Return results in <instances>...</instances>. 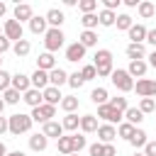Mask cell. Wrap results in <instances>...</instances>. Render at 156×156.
Returning a JSON list of instances; mask_svg holds the SVG:
<instances>
[{
	"mask_svg": "<svg viewBox=\"0 0 156 156\" xmlns=\"http://www.w3.org/2000/svg\"><path fill=\"white\" fill-rule=\"evenodd\" d=\"M63 39H66V37H63L61 29H51V27H49L46 34H44V46H46V51H49V54L58 51V49L63 46Z\"/></svg>",
	"mask_w": 156,
	"mask_h": 156,
	"instance_id": "4",
	"label": "cell"
},
{
	"mask_svg": "<svg viewBox=\"0 0 156 156\" xmlns=\"http://www.w3.org/2000/svg\"><path fill=\"white\" fill-rule=\"evenodd\" d=\"M56 146H58V151H61V154H66V156H68V154H73V144H71V136H61V139L56 141Z\"/></svg>",
	"mask_w": 156,
	"mask_h": 156,
	"instance_id": "40",
	"label": "cell"
},
{
	"mask_svg": "<svg viewBox=\"0 0 156 156\" xmlns=\"http://www.w3.org/2000/svg\"><path fill=\"white\" fill-rule=\"evenodd\" d=\"M124 5H127V7H136L139 2H136V0H124Z\"/></svg>",
	"mask_w": 156,
	"mask_h": 156,
	"instance_id": "55",
	"label": "cell"
},
{
	"mask_svg": "<svg viewBox=\"0 0 156 156\" xmlns=\"http://www.w3.org/2000/svg\"><path fill=\"white\" fill-rule=\"evenodd\" d=\"M41 134H44L46 139H49V136H56V139H61V136H63V127H61L58 122H54V119H51V122H46V124H44Z\"/></svg>",
	"mask_w": 156,
	"mask_h": 156,
	"instance_id": "21",
	"label": "cell"
},
{
	"mask_svg": "<svg viewBox=\"0 0 156 156\" xmlns=\"http://www.w3.org/2000/svg\"><path fill=\"white\" fill-rule=\"evenodd\" d=\"M80 76H83V80H93V78H98V71H95L93 63H85V66L80 68Z\"/></svg>",
	"mask_w": 156,
	"mask_h": 156,
	"instance_id": "42",
	"label": "cell"
},
{
	"mask_svg": "<svg viewBox=\"0 0 156 156\" xmlns=\"http://www.w3.org/2000/svg\"><path fill=\"white\" fill-rule=\"evenodd\" d=\"M7 49H10V39H7L5 34H2V37H0V56H2V54H5Z\"/></svg>",
	"mask_w": 156,
	"mask_h": 156,
	"instance_id": "49",
	"label": "cell"
},
{
	"mask_svg": "<svg viewBox=\"0 0 156 156\" xmlns=\"http://www.w3.org/2000/svg\"><path fill=\"white\" fill-rule=\"evenodd\" d=\"M124 51H127V56H129L132 61H139V58H144V54H146L144 44H132V41L127 44V49H124Z\"/></svg>",
	"mask_w": 156,
	"mask_h": 156,
	"instance_id": "23",
	"label": "cell"
},
{
	"mask_svg": "<svg viewBox=\"0 0 156 156\" xmlns=\"http://www.w3.org/2000/svg\"><path fill=\"white\" fill-rule=\"evenodd\" d=\"M136 12H139L144 20H149V17H154L156 5H154V2H149V0H144V2H139V5H136Z\"/></svg>",
	"mask_w": 156,
	"mask_h": 156,
	"instance_id": "30",
	"label": "cell"
},
{
	"mask_svg": "<svg viewBox=\"0 0 156 156\" xmlns=\"http://www.w3.org/2000/svg\"><path fill=\"white\" fill-rule=\"evenodd\" d=\"M10 78H12V76H10L7 71H2V68H0V90H2V93L10 88Z\"/></svg>",
	"mask_w": 156,
	"mask_h": 156,
	"instance_id": "46",
	"label": "cell"
},
{
	"mask_svg": "<svg viewBox=\"0 0 156 156\" xmlns=\"http://www.w3.org/2000/svg\"><path fill=\"white\" fill-rule=\"evenodd\" d=\"M5 132H7V117L0 115V134H5Z\"/></svg>",
	"mask_w": 156,
	"mask_h": 156,
	"instance_id": "53",
	"label": "cell"
},
{
	"mask_svg": "<svg viewBox=\"0 0 156 156\" xmlns=\"http://www.w3.org/2000/svg\"><path fill=\"white\" fill-rule=\"evenodd\" d=\"M144 156H156V141H146V146H144Z\"/></svg>",
	"mask_w": 156,
	"mask_h": 156,
	"instance_id": "48",
	"label": "cell"
},
{
	"mask_svg": "<svg viewBox=\"0 0 156 156\" xmlns=\"http://www.w3.org/2000/svg\"><path fill=\"white\" fill-rule=\"evenodd\" d=\"M149 63H151V66H154V68H156V49H154V51H151V56H149Z\"/></svg>",
	"mask_w": 156,
	"mask_h": 156,
	"instance_id": "54",
	"label": "cell"
},
{
	"mask_svg": "<svg viewBox=\"0 0 156 156\" xmlns=\"http://www.w3.org/2000/svg\"><path fill=\"white\" fill-rule=\"evenodd\" d=\"M41 98H44V102L46 105H61V100H63V95H61V90L58 88H54V85H49V88H44L41 90Z\"/></svg>",
	"mask_w": 156,
	"mask_h": 156,
	"instance_id": "10",
	"label": "cell"
},
{
	"mask_svg": "<svg viewBox=\"0 0 156 156\" xmlns=\"http://www.w3.org/2000/svg\"><path fill=\"white\" fill-rule=\"evenodd\" d=\"M0 68H2V58H0Z\"/></svg>",
	"mask_w": 156,
	"mask_h": 156,
	"instance_id": "62",
	"label": "cell"
},
{
	"mask_svg": "<svg viewBox=\"0 0 156 156\" xmlns=\"http://www.w3.org/2000/svg\"><path fill=\"white\" fill-rule=\"evenodd\" d=\"M146 141H149V139H146V132H144V129H134V134H132L129 144H132L134 149H144V146H146Z\"/></svg>",
	"mask_w": 156,
	"mask_h": 156,
	"instance_id": "29",
	"label": "cell"
},
{
	"mask_svg": "<svg viewBox=\"0 0 156 156\" xmlns=\"http://www.w3.org/2000/svg\"><path fill=\"white\" fill-rule=\"evenodd\" d=\"M134 156H144V154H141V151H134Z\"/></svg>",
	"mask_w": 156,
	"mask_h": 156,
	"instance_id": "60",
	"label": "cell"
},
{
	"mask_svg": "<svg viewBox=\"0 0 156 156\" xmlns=\"http://www.w3.org/2000/svg\"><path fill=\"white\" fill-rule=\"evenodd\" d=\"M71 144H73V154H78L80 149H85V146H88V141H85V136H83V134H71Z\"/></svg>",
	"mask_w": 156,
	"mask_h": 156,
	"instance_id": "39",
	"label": "cell"
},
{
	"mask_svg": "<svg viewBox=\"0 0 156 156\" xmlns=\"http://www.w3.org/2000/svg\"><path fill=\"white\" fill-rule=\"evenodd\" d=\"M124 119L134 127V124H139L141 119H144V115L139 112V107H127V112H124Z\"/></svg>",
	"mask_w": 156,
	"mask_h": 156,
	"instance_id": "32",
	"label": "cell"
},
{
	"mask_svg": "<svg viewBox=\"0 0 156 156\" xmlns=\"http://www.w3.org/2000/svg\"><path fill=\"white\" fill-rule=\"evenodd\" d=\"M146 68H149V63H146L144 58H139V61H129L127 73H129L132 78H134V76H136V78H144V76H146Z\"/></svg>",
	"mask_w": 156,
	"mask_h": 156,
	"instance_id": "15",
	"label": "cell"
},
{
	"mask_svg": "<svg viewBox=\"0 0 156 156\" xmlns=\"http://www.w3.org/2000/svg\"><path fill=\"white\" fill-rule=\"evenodd\" d=\"M134 88H136V95H141V98H154L156 95V80H151V78H139Z\"/></svg>",
	"mask_w": 156,
	"mask_h": 156,
	"instance_id": "7",
	"label": "cell"
},
{
	"mask_svg": "<svg viewBox=\"0 0 156 156\" xmlns=\"http://www.w3.org/2000/svg\"><path fill=\"white\" fill-rule=\"evenodd\" d=\"M61 127H63V132H76V129L80 127V117H78L76 112H71V115H66V117H63Z\"/></svg>",
	"mask_w": 156,
	"mask_h": 156,
	"instance_id": "24",
	"label": "cell"
},
{
	"mask_svg": "<svg viewBox=\"0 0 156 156\" xmlns=\"http://www.w3.org/2000/svg\"><path fill=\"white\" fill-rule=\"evenodd\" d=\"M68 156H78V154H68Z\"/></svg>",
	"mask_w": 156,
	"mask_h": 156,
	"instance_id": "61",
	"label": "cell"
},
{
	"mask_svg": "<svg viewBox=\"0 0 156 156\" xmlns=\"http://www.w3.org/2000/svg\"><path fill=\"white\" fill-rule=\"evenodd\" d=\"M2 100H5V105H17V102L22 100V93H17L15 88H7V90L2 93Z\"/></svg>",
	"mask_w": 156,
	"mask_h": 156,
	"instance_id": "33",
	"label": "cell"
},
{
	"mask_svg": "<svg viewBox=\"0 0 156 156\" xmlns=\"http://www.w3.org/2000/svg\"><path fill=\"white\" fill-rule=\"evenodd\" d=\"M78 44H83L85 49H90V46H95V44H98V34H95V32H90V29H83V32H80V37H78Z\"/></svg>",
	"mask_w": 156,
	"mask_h": 156,
	"instance_id": "27",
	"label": "cell"
},
{
	"mask_svg": "<svg viewBox=\"0 0 156 156\" xmlns=\"http://www.w3.org/2000/svg\"><path fill=\"white\" fill-rule=\"evenodd\" d=\"M146 27L144 24H132L129 27V39H132V44H141L144 39H146Z\"/></svg>",
	"mask_w": 156,
	"mask_h": 156,
	"instance_id": "20",
	"label": "cell"
},
{
	"mask_svg": "<svg viewBox=\"0 0 156 156\" xmlns=\"http://www.w3.org/2000/svg\"><path fill=\"white\" fill-rule=\"evenodd\" d=\"M22 100H24V102H27L32 110H34V107H39V105L44 102V98H41V90H34V88H29V90L22 95Z\"/></svg>",
	"mask_w": 156,
	"mask_h": 156,
	"instance_id": "18",
	"label": "cell"
},
{
	"mask_svg": "<svg viewBox=\"0 0 156 156\" xmlns=\"http://www.w3.org/2000/svg\"><path fill=\"white\" fill-rule=\"evenodd\" d=\"M154 110H156L154 98H141V102H139V112H141V115H146V112H154Z\"/></svg>",
	"mask_w": 156,
	"mask_h": 156,
	"instance_id": "41",
	"label": "cell"
},
{
	"mask_svg": "<svg viewBox=\"0 0 156 156\" xmlns=\"http://www.w3.org/2000/svg\"><path fill=\"white\" fill-rule=\"evenodd\" d=\"M134 129H136V127H132L129 122H122V124L117 127V134H119L122 139H127V141H129V139H132V134H134Z\"/></svg>",
	"mask_w": 156,
	"mask_h": 156,
	"instance_id": "38",
	"label": "cell"
},
{
	"mask_svg": "<svg viewBox=\"0 0 156 156\" xmlns=\"http://www.w3.org/2000/svg\"><path fill=\"white\" fill-rule=\"evenodd\" d=\"M0 37H2V29H0Z\"/></svg>",
	"mask_w": 156,
	"mask_h": 156,
	"instance_id": "63",
	"label": "cell"
},
{
	"mask_svg": "<svg viewBox=\"0 0 156 156\" xmlns=\"http://www.w3.org/2000/svg\"><path fill=\"white\" fill-rule=\"evenodd\" d=\"M5 12H7V5H5V2H0V17H5Z\"/></svg>",
	"mask_w": 156,
	"mask_h": 156,
	"instance_id": "56",
	"label": "cell"
},
{
	"mask_svg": "<svg viewBox=\"0 0 156 156\" xmlns=\"http://www.w3.org/2000/svg\"><path fill=\"white\" fill-rule=\"evenodd\" d=\"M61 107L66 110V115L76 112V110H78V98H73V95H66V98L61 100Z\"/></svg>",
	"mask_w": 156,
	"mask_h": 156,
	"instance_id": "35",
	"label": "cell"
},
{
	"mask_svg": "<svg viewBox=\"0 0 156 156\" xmlns=\"http://www.w3.org/2000/svg\"><path fill=\"white\" fill-rule=\"evenodd\" d=\"M95 7H98V0H78V10L83 15H93Z\"/></svg>",
	"mask_w": 156,
	"mask_h": 156,
	"instance_id": "36",
	"label": "cell"
},
{
	"mask_svg": "<svg viewBox=\"0 0 156 156\" xmlns=\"http://www.w3.org/2000/svg\"><path fill=\"white\" fill-rule=\"evenodd\" d=\"M2 34L10 39V41H20L22 39V24L17 20H7L5 27H2Z\"/></svg>",
	"mask_w": 156,
	"mask_h": 156,
	"instance_id": "8",
	"label": "cell"
},
{
	"mask_svg": "<svg viewBox=\"0 0 156 156\" xmlns=\"http://www.w3.org/2000/svg\"><path fill=\"white\" fill-rule=\"evenodd\" d=\"M107 98H110V95H107V90H105V88H95V90L90 93V100H93L95 105H105V102H107Z\"/></svg>",
	"mask_w": 156,
	"mask_h": 156,
	"instance_id": "34",
	"label": "cell"
},
{
	"mask_svg": "<svg viewBox=\"0 0 156 156\" xmlns=\"http://www.w3.org/2000/svg\"><path fill=\"white\" fill-rule=\"evenodd\" d=\"M93 66H95L98 76L107 78V76L115 71V68H112V54H110L107 49H98V51H95V56H93Z\"/></svg>",
	"mask_w": 156,
	"mask_h": 156,
	"instance_id": "2",
	"label": "cell"
},
{
	"mask_svg": "<svg viewBox=\"0 0 156 156\" xmlns=\"http://www.w3.org/2000/svg\"><path fill=\"white\" fill-rule=\"evenodd\" d=\"M2 110H5V100L0 98V115H2Z\"/></svg>",
	"mask_w": 156,
	"mask_h": 156,
	"instance_id": "59",
	"label": "cell"
},
{
	"mask_svg": "<svg viewBox=\"0 0 156 156\" xmlns=\"http://www.w3.org/2000/svg\"><path fill=\"white\" fill-rule=\"evenodd\" d=\"M46 17H32L29 20V29H32V34H46Z\"/></svg>",
	"mask_w": 156,
	"mask_h": 156,
	"instance_id": "26",
	"label": "cell"
},
{
	"mask_svg": "<svg viewBox=\"0 0 156 156\" xmlns=\"http://www.w3.org/2000/svg\"><path fill=\"white\" fill-rule=\"evenodd\" d=\"M12 51H15V56H17V58H22V56H27V54L32 51V44H29L27 39H20V41H15V44H12Z\"/></svg>",
	"mask_w": 156,
	"mask_h": 156,
	"instance_id": "28",
	"label": "cell"
},
{
	"mask_svg": "<svg viewBox=\"0 0 156 156\" xmlns=\"http://www.w3.org/2000/svg\"><path fill=\"white\" fill-rule=\"evenodd\" d=\"M56 115V107L54 105H46V102H41L39 107H34L32 110V122H41V124H46V122H51V117Z\"/></svg>",
	"mask_w": 156,
	"mask_h": 156,
	"instance_id": "5",
	"label": "cell"
},
{
	"mask_svg": "<svg viewBox=\"0 0 156 156\" xmlns=\"http://www.w3.org/2000/svg\"><path fill=\"white\" fill-rule=\"evenodd\" d=\"M110 105H112L115 110H119L122 115H124V112H127V107H129V105H127V98H112V100H110Z\"/></svg>",
	"mask_w": 156,
	"mask_h": 156,
	"instance_id": "44",
	"label": "cell"
},
{
	"mask_svg": "<svg viewBox=\"0 0 156 156\" xmlns=\"http://www.w3.org/2000/svg\"><path fill=\"white\" fill-rule=\"evenodd\" d=\"M119 2L122 0H105V10H112L115 12V7H119Z\"/></svg>",
	"mask_w": 156,
	"mask_h": 156,
	"instance_id": "51",
	"label": "cell"
},
{
	"mask_svg": "<svg viewBox=\"0 0 156 156\" xmlns=\"http://www.w3.org/2000/svg\"><path fill=\"white\" fill-rule=\"evenodd\" d=\"M10 88H15L17 93H27L29 88H32V80H29V76H24V73H15L12 78H10Z\"/></svg>",
	"mask_w": 156,
	"mask_h": 156,
	"instance_id": "9",
	"label": "cell"
},
{
	"mask_svg": "<svg viewBox=\"0 0 156 156\" xmlns=\"http://www.w3.org/2000/svg\"><path fill=\"white\" fill-rule=\"evenodd\" d=\"M154 112H156V110H154Z\"/></svg>",
	"mask_w": 156,
	"mask_h": 156,
	"instance_id": "64",
	"label": "cell"
},
{
	"mask_svg": "<svg viewBox=\"0 0 156 156\" xmlns=\"http://www.w3.org/2000/svg\"><path fill=\"white\" fill-rule=\"evenodd\" d=\"M102 149H105V144H90V146H88L90 156H102Z\"/></svg>",
	"mask_w": 156,
	"mask_h": 156,
	"instance_id": "47",
	"label": "cell"
},
{
	"mask_svg": "<svg viewBox=\"0 0 156 156\" xmlns=\"http://www.w3.org/2000/svg\"><path fill=\"white\" fill-rule=\"evenodd\" d=\"M110 80H112V85H115L117 90H122V93L134 90V80H132V76H129L127 71H122V68L112 71V73H110Z\"/></svg>",
	"mask_w": 156,
	"mask_h": 156,
	"instance_id": "3",
	"label": "cell"
},
{
	"mask_svg": "<svg viewBox=\"0 0 156 156\" xmlns=\"http://www.w3.org/2000/svg\"><path fill=\"white\" fill-rule=\"evenodd\" d=\"M98 136H100L102 144H112V139L117 136V129H115L112 124H100V127H98Z\"/></svg>",
	"mask_w": 156,
	"mask_h": 156,
	"instance_id": "19",
	"label": "cell"
},
{
	"mask_svg": "<svg viewBox=\"0 0 156 156\" xmlns=\"http://www.w3.org/2000/svg\"><path fill=\"white\" fill-rule=\"evenodd\" d=\"M80 24H83V29H90L93 32V27H98L100 22H98V15L93 12V15H83L80 17Z\"/></svg>",
	"mask_w": 156,
	"mask_h": 156,
	"instance_id": "37",
	"label": "cell"
},
{
	"mask_svg": "<svg viewBox=\"0 0 156 156\" xmlns=\"http://www.w3.org/2000/svg\"><path fill=\"white\" fill-rule=\"evenodd\" d=\"M5 154H7V146H5L2 141H0V156H5Z\"/></svg>",
	"mask_w": 156,
	"mask_h": 156,
	"instance_id": "58",
	"label": "cell"
},
{
	"mask_svg": "<svg viewBox=\"0 0 156 156\" xmlns=\"http://www.w3.org/2000/svg\"><path fill=\"white\" fill-rule=\"evenodd\" d=\"M63 83H68V73H66L63 68H54V71H49V85L61 88Z\"/></svg>",
	"mask_w": 156,
	"mask_h": 156,
	"instance_id": "16",
	"label": "cell"
},
{
	"mask_svg": "<svg viewBox=\"0 0 156 156\" xmlns=\"http://www.w3.org/2000/svg\"><path fill=\"white\" fill-rule=\"evenodd\" d=\"M115 20H117V15H115L112 10H100V12H98V22H100L102 27H112Z\"/></svg>",
	"mask_w": 156,
	"mask_h": 156,
	"instance_id": "31",
	"label": "cell"
},
{
	"mask_svg": "<svg viewBox=\"0 0 156 156\" xmlns=\"http://www.w3.org/2000/svg\"><path fill=\"white\" fill-rule=\"evenodd\" d=\"M32 17H34V12H32V5H27V2H17V5H15V20H17L20 24H22L24 20L29 22Z\"/></svg>",
	"mask_w": 156,
	"mask_h": 156,
	"instance_id": "13",
	"label": "cell"
},
{
	"mask_svg": "<svg viewBox=\"0 0 156 156\" xmlns=\"http://www.w3.org/2000/svg\"><path fill=\"white\" fill-rule=\"evenodd\" d=\"M102 156H117V149H115L112 144H105V149H102Z\"/></svg>",
	"mask_w": 156,
	"mask_h": 156,
	"instance_id": "50",
	"label": "cell"
},
{
	"mask_svg": "<svg viewBox=\"0 0 156 156\" xmlns=\"http://www.w3.org/2000/svg\"><path fill=\"white\" fill-rule=\"evenodd\" d=\"M98 117H102L105 122H110V124H112V122H119L124 115H122L119 110H115L110 102H105V105H98Z\"/></svg>",
	"mask_w": 156,
	"mask_h": 156,
	"instance_id": "6",
	"label": "cell"
},
{
	"mask_svg": "<svg viewBox=\"0 0 156 156\" xmlns=\"http://www.w3.org/2000/svg\"><path fill=\"white\" fill-rule=\"evenodd\" d=\"M5 156H24V154H22V151H7Z\"/></svg>",
	"mask_w": 156,
	"mask_h": 156,
	"instance_id": "57",
	"label": "cell"
},
{
	"mask_svg": "<svg viewBox=\"0 0 156 156\" xmlns=\"http://www.w3.org/2000/svg\"><path fill=\"white\" fill-rule=\"evenodd\" d=\"M115 24H117V29H127V32H129V27H132V17H129V15H117Z\"/></svg>",
	"mask_w": 156,
	"mask_h": 156,
	"instance_id": "43",
	"label": "cell"
},
{
	"mask_svg": "<svg viewBox=\"0 0 156 156\" xmlns=\"http://www.w3.org/2000/svg\"><path fill=\"white\" fill-rule=\"evenodd\" d=\"M37 68L39 71H54L56 68V58H54V54H49V51H44V54H39V58H37Z\"/></svg>",
	"mask_w": 156,
	"mask_h": 156,
	"instance_id": "14",
	"label": "cell"
},
{
	"mask_svg": "<svg viewBox=\"0 0 156 156\" xmlns=\"http://www.w3.org/2000/svg\"><path fill=\"white\" fill-rule=\"evenodd\" d=\"M83 56H85V46H83V44L73 41V44L66 46V61H73V63H76V61H80Z\"/></svg>",
	"mask_w": 156,
	"mask_h": 156,
	"instance_id": "11",
	"label": "cell"
},
{
	"mask_svg": "<svg viewBox=\"0 0 156 156\" xmlns=\"http://www.w3.org/2000/svg\"><path fill=\"white\" fill-rule=\"evenodd\" d=\"M46 24H49L51 29H61V24H63V12L56 10V7H51V10L46 12Z\"/></svg>",
	"mask_w": 156,
	"mask_h": 156,
	"instance_id": "17",
	"label": "cell"
},
{
	"mask_svg": "<svg viewBox=\"0 0 156 156\" xmlns=\"http://www.w3.org/2000/svg\"><path fill=\"white\" fill-rule=\"evenodd\" d=\"M146 41H149L151 46H156V29H149V32H146Z\"/></svg>",
	"mask_w": 156,
	"mask_h": 156,
	"instance_id": "52",
	"label": "cell"
},
{
	"mask_svg": "<svg viewBox=\"0 0 156 156\" xmlns=\"http://www.w3.org/2000/svg\"><path fill=\"white\" fill-rule=\"evenodd\" d=\"M32 117L29 115H24V112H17V115H12V117H7V132L10 134H15V136H20V134H24V132H29L32 129Z\"/></svg>",
	"mask_w": 156,
	"mask_h": 156,
	"instance_id": "1",
	"label": "cell"
},
{
	"mask_svg": "<svg viewBox=\"0 0 156 156\" xmlns=\"http://www.w3.org/2000/svg\"><path fill=\"white\" fill-rule=\"evenodd\" d=\"M46 146H49V139L44 134H32L29 136V149L32 151H44Z\"/></svg>",
	"mask_w": 156,
	"mask_h": 156,
	"instance_id": "25",
	"label": "cell"
},
{
	"mask_svg": "<svg viewBox=\"0 0 156 156\" xmlns=\"http://www.w3.org/2000/svg\"><path fill=\"white\" fill-rule=\"evenodd\" d=\"M83 83H85V80H83L80 71H76V73H71V76H68V85H71V88H80Z\"/></svg>",
	"mask_w": 156,
	"mask_h": 156,
	"instance_id": "45",
	"label": "cell"
},
{
	"mask_svg": "<svg viewBox=\"0 0 156 156\" xmlns=\"http://www.w3.org/2000/svg\"><path fill=\"white\" fill-rule=\"evenodd\" d=\"M29 80H32V88L34 90H44V88H49V73L46 71H34L32 76H29Z\"/></svg>",
	"mask_w": 156,
	"mask_h": 156,
	"instance_id": "12",
	"label": "cell"
},
{
	"mask_svg": "<svg viewBox=\"0 0 156 156\" xmlns=\"http://www.w3.org/2000/svg\"><path fill=\"white\" fill-rule=\"evenodd\" d=\"M98 117L95 115H83L80 117V129L85 132V134H90V132H98Z\"/></svg>",
	"mask_w": 156,
	"mask_h": 156,
	"instance_id": "22",
	"label": "cell"
}]
</instances>
